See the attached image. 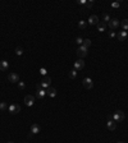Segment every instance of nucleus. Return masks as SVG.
Returning a JSON list of instances; mask_svg holds the SVG:
<instances>
[{
	"mask_svg": "<svg viewBox=\"0 0 128 143\" xmlns=\"http://www.w3.org/2000/svg\"><path fill=\"white\" fill-rule=\"evenodd\" d=\"M113 120H114L115 123L123 121V120H124V112H123L122 110H117V111L114 112V115H113Z\"/></svg>",
	"mask_w": 128,
	"mask_h": 143,
	"instance_id": "nucleus-1",
	"label": "nucleus"
},
{
	"mask_svg": "<svg viewBox=\"0 0 128 143\" xmlns=\"http://www.w3.org/2000/svg\"><path fill=\"white\" fill-rule=\"evenodd\" d=\"M82 84H83V87L86 88V90H91L94 87V82H92L91 78H84L83 82H82Z\"/></svg>",
	"mask_w": 128,
	"mask_h": 143,
	"instance_id": "nucleus-2",
	"label": "nucleus"
},
{
	"mask_svg": "<svg viewBox=\"0 0 128 143\" xmlns=\"http://www.w3.org/2000/svg\"><path fill=\"white\" fill-rule=\"evenodd\" d=\"M86 55H87V49L81 45V46L77 49V56H78L79 59H82V58H84Z\"/></svg>",
	"mask_w": 128,
	"mask_h": 143,
	"instance_id": "nucleus-3",
	"label": "nucleus"
},
{
	"mask_svg": "<svg viewBox=\"0 0 128 143\" xmlns=\"http://www.w3.org/2000/svg\"><path fill=\"white\" fill-rule=\"evenodd\" d=\"M50 83H51V78L50 77H48V75H45L44 78H42V80H41V86H42V88H48V87H50Z\"/></svg>",
	"mask_w": 128,
	"mask_h": 143,
	"instance_id": "nucleus-4",
	"label": "nucleus"
},
{
	"mask_svg": "<svg viewBox=\"0 0 128 143\" xmlns=\"http://www.w3.org/2000/svg\"><path fill=\"white\" fill-rule=\"evenodd\" d=\"M84 68V61L82 59H78L77 61H74V70H82Z\"/></svg>",
	"mask_w": 128,
	"mask_h": 143,
	"instance_id": "nucleus-5",
	"label": "nucleus"
},
{
	"mask_svg": "<svg viewBox=\"0 0 128 143\" xmlns=\"http://www.w3.org/2000/svg\"><path fill=\"white\" fill-rule=\"evenodd\" d=\"M25 104H26V106H32L35 104V97L32 95H27L25 97Z\"/></svg>",
	"mask_w": 128,
	"mask_h": 143,
	"instance_id": "nucleus-6",
	"label": "nucleus"
},
{
	"mask_svg": "<svg viewBox=\"0 0 128 143\" xmlns=\"http://www.w3.org/2000/svg\"><path fill=\"white\" fill-rule=\"evenodd\" d=\"M119 26H120V23H119V20H118L117 18L110 19V22H109V28H110V30H115V28H118Z\"/></svg>",
	"mask_w": 128,
	"mask_h": 143,
	"instance_id": "nucleus-7",
	"label": "nucleus"
},
{
	"mask_svg": "<svg viewBox=\"0 0 128 143\" xmlns=\"http://www.w3.org/2000/svg\"><path fill=\"white\" fill-rule=\"evenodd\" d=\"M8 109H9V112H12V114H18L20 111V106L18 104H12Z\"/></svg>",
	"mask_w": 128,
	"mask_h": 143,
	"instance_id": "nucleus-8",
	"label": "nucleus"
},
{
	"mask_svg": "<svg viewBox=\"0 0 128 143\" xmlns=\"http://www.w3.org/2000/svg\"><path fill=\"white\" fill-rule=\"evenodd\" d=\"M8 80L12 82V83H18V82H19V75L15 74V73H10L8 75Z\"/></svg>",
	"mask_w": 128,
	"mask_h": 143,
	"instance_id": "nucleus-9",
	"label": "nucleus"
},
{
	"mask_svg": "<svg viewBox=\"0 0 128 143\" xmlns=\"http://www.w3.org/2000/svg\"><path fill=\"white\" fill-rule=\"evenodd\" d=\"M89 24L91 26H97L99 24V17L97 15H91L89 18Z\"/></svg>",
	"mask_w": 128,
	"mask_h": 143,
	"instance_id": "nucleus-10",
	"label": "nucleus"
},
{
	"mask_svg": "<svg viewBox=\"0 0 128 143\" xmlns=\"http://www.w3.org/2000/svg\"><path fill=\"white\" fill-rule=\"evenodd\" d=\"M46 95H48L49 97H55V96H56V90L50 86V87L46 88Z\"/></svg>",
	"mask_w": 128,
	"mask_h": 143,
	"instance_id": "nucleus-11",
	"label": "nucleus"
},
{
	"mask_svg": "<svg viewBox=\"0 0 128 143\" xmlns=\"http://www.w3.org/2000/svg\"><path fill=\"white\" fill-rule=\"evenodd\" d=\"M41 132V127L38 124H32L31 125V133L32 134H38Z\"/></svg>",
	"mask_w": 128,
	"mask_h": 143,
	"instance_id": "nucleus-12",
	"label": "nucleus"
},
{
	"mask_svg": "<svg viewBox=\"0 0 128 143\" xmlns=\"http://www.w3.org/2000/svg\"><path fill=\"white\" fill-rule=\"evenodd\" d=\"M9 68V63L7 60H2L0 61V72H5Z\"/></svg>",
	"mask_w": 128,
	"mask_h": 143,
	"instance_id": "nucleus-13",
	"label": "nucleus"
},
{
	"mask_svg": "<svg viewBox=\"0 0 128 143\" xmlns=\"http://www.w3.org/2000/svg\"><path fill=\"white\" fill-rule=\"evenodd\" d=\"M106 125H108V129H109V130H115V128H117V123H115L114 120H108Z\"/></svg>",
	"mask_w": 128,
	"mask_h": 143,
	"instance_id": "nucleus-14",
	"label": "nucleus"
},
{
	"mask_svg": "<svg viewBox=\"0 0 128 143\" xmlns=\"http://www.w3.org/2000/svg\"><path fill=\"white\" fill-rule=\"evenodd\" d=\"M127 36H128L127 31H120V32L117 35V38H118L119 41H124V40L127 38Z\"/></svg>",
	"mask_w": 128,
	"mask_h": 143,
	"instance_id": "nucleus-15",
	"label": "nucleus"
},
{
	"mask_svg": "<svg viewBox=\"0 0 128 143\" xmlns=\"http://www.w3.org/2000/svg\"><path fill=\"white\" fill-rule=\"evenodd\" d=\"M45 95H46V90H44V88L40 90V91H36V97L40 98V100H41V98H44Z\"/></svg>",
	"mask_w": 128,
	"mask_h": 143,
	"instance_id": "nucleus-16",
	"label": "nucleus"
},
{
	"mask_svg": "<svg viewBox=\"0 0 128 143\" xmlns=\"http://www.w3.org/2000/svg\"><path fill=\"white\" fill-rule=\"evenodd\" d=\"M96 27H97V31H99V32H104V31L106 30V23H104V22H99V24H97Z\"/></svg>",
	"mask_w": 128,
	"mask_h": 143,
	"instance_id": "nucleus-17",
	"label": "nucleus"
},
{
	"mask_svg": "<svg viewBox=\"0 0 128 143\" xmlns=\"http://www.w3.org/2000/svg\"><path fill=\"white\" fill-rule=\"evenodd\" d=\"M120 26H122L123 31H128V19H123L120 22Z\"/></svg>",
	"mask_w": 128,
	"mask_h": 143,
	"instance_id": "nucleus-18",
	"label": "nucleus"
},
{
	"mask_svg": "<svg viewBox=\"0 0 128 143\" xmlns=\"http://www.w3.org/2000/svg\"><path fill=\"white\" fill-rule=\"evenodd\" d=\"M87 27V22H84V20H79L78 22V28L79 30H86Z\"/></svg>",
	"mask_w": 128,
	"mask_h": 143,
	"instance_id": "nucleus-19",
	"label": "nucleus"
},
{
	"mask_svg": "<svg viewBox=\"0 0 128 143\" xmlns=\"http://www.w3.org/2000/svg\"><path fill=\"white\" fill-rule=\"evenodd\" d=\"M82 46H84L86 49H89V47L91 46V40H90V38H86V40H83V44H82Z\"/></svg>",
	"mask_w": 128,
	"mask_h": 143,
	"instance_id": "nucleus-20",
	"label": "nucleus"
},
{
	"mask_svg": "<svg viewBox=\"0 0 128 143\" xmlns=\"http://www.w3.org/2000/svg\"><path fill=\"white\" fill-rule=\"evenodd\" d=\"M102 19H104V20H102V22H104V23H106V22H108V23H109V22H110V19H112V18H110V15H109L108 13H104V15H102Z\"/></svg>",
	"mask_w": 128,
	"mask_h": 143,
	"instance_id": "nucleus-21",
	"label": "nucleus"
},
{
	"mask_svg": "<svg viewBox=\"0 0 128 143\" xmlns=\"http://www.w3.org/2000/svg\"><path fill=\"white\" fill-rule=\"evenodd\" d=\"M76 77H77V70H74V69L71 70V72H69V78H71V79H74Z\"/></svg>",
	"mask_w": 128,
	"mask_h": 143,
	"instance_id": "nucleus-22",
	"label": "nucleus"
},
{
	"mask_svg": "<svg viewBox=\"0 0 128 143\" xmlns=\"http://www.w3.org/2000/svg\"><path fill=\"white\" fill-rule=\"evenodd\" d=\"M15 54L20 56V55H22V54H23V47H20V46H18V47L15 49Z\"/></svg>",
	"mask_w": 128,
	"mask_h": 143,
	"instance_id": "nucleus-23",
	"label": "nucleus"
},
{
	"mask_svg": "<svg viewBox=\"0 0 128 143\" xmlns=\"http://www.w3.org/2000/svg\"><path fill=\"white\" fill-rule=\"evenodd\" d=\"M74 42L78 44V45H82V44H83V38H82V37H77V38L74 40Z\"/></svg>",
	"mask_w": 128,
	"mask_h": 143,
	"instance_id": "nucleus-24",
	"label": "nucleus"
},
{
	"mask_svg": "<svg viewBox=\"0 0 128 143\" xmlns=\"http://www.w3.org/2000/svg\"><path fill=\"white\" fill-rule=\"evenodd\" d=\"M25 87H26L25 82H18V88H19V90H23Z\"/></svg>",
	"mask_w": 128,
	"mask_h": 143,
	"instance_id": "nucleus-25",
	"label": "nucleus"
},
{
	"mask_svg": "<svg viewBox=\"0 0 128 143\" xmlns=\"http://www.w3.org/2000/svg\"><path fill=\"white\" fill-rule=\"evenodd\" d=\"M9 106H7V104L5 102H2V104H0V110H5V109H8Z\"/></svg>",
	"mask_w": 128,
	"mask_h": 143,
	"instance_id": "nucleus-26",
	"label": "nucleus"
},
{
	"mask_svg": "<svg viewBox=\"0 0 128 143\" xmlns=\"http://www.w3.org/2000/svg\"><path fill=\"white\" fill-rule=\"evenodd\" d=\"M46 73H48V70H46L45 68H41V69H40V74H41V75H44V77H45Z\"/></svg>",
	"mask_w": 128,
	"mask_h": 143,
	"instance_id": "nucleus-27",
	"label": "nucleus"
},
{
	"mask_svg": "<svg viewBox=\"0 0 128 143\" xmlns=\"http://www.w3.org/2000/svg\"><path fill=\"white\" fill-rule=\"evenodd\" d=\"M119 5H120V3H119V2H115V3H113V4H112V8L117 9V8H119Z\"/></svg>",
	"mask_w": 128,
	"mask_h": 143,
	"instance_id": "nucleus-28",
	"label": "nucleus"
},
{
	"mask_svg": "<svg viewBox=\"0 0 128 143\" xmlns=\"http://www.w3.org/2000/svg\"><path fill=\"white\" fill-rule=\"evenodd\" d=\"M36 91H40V90H42V86H41V82H38V83H36Z\"/></svg>",
	"mask_w": 128,
	"mask_h": 143,
	"instance_id": "nucleus-29",
	"label": "nucleus"
},
{
	"mask_svg": "<svg viewBox=\"0 0 128 143\" xmlns=\"http://www.w3.org/2000/svg\"><path fill=\"white\" fill-rule=\"evenodd\" d=\"M84 7H86V8H89V9H90V8L92 7V2H87V3H86V5H84Z\"/></svg>",
	"mask_w": 128,
	"mask_h": 143,
	"instance_id": "nucleus-30",
	"label": "nucleus"
},
{
	"mask_svg": "<svg viewBox=\"0 0 128 143\" xmlns=\"http://www.w3.org/2000/svg\"><path fill=\"white\" fill-rule=\"evenodd\" d=\"M78 3H79V4H82V5H86V3H87V2H86V0H79Z\"/></svg>",
	"mask_w": 128,
	"mask_h": 143,
	"instance_id": "nucleus-31",
	"label": "nucleus"
},
{
	"mask_svg": "<svg viewBox=\"0 0 128 143\" xmlns=\"http://www.w3.org/2000/svg\"><path fill=\"white\" fill-rule=\"evenodd\" d=\"M109 37H112V38L115 37V32H110V33H109Z\"/></svg>",
	"mask_w": 128,
	"mask_h": 143,
	"instance_id": "nucleus-32",
	"label": "nucleus"
},
{
	"mask_svg": "<svg viewBox=\"0 0 128 143\" xmlns=\"http://www.w3.org/2000/svg\"><path fill=\"white\" fill-rule=\"evenodd\" d=\"M117 143H124V142H117Z\"/></svg>",
	"mask_w": 128,
	"mask_h": 143,
	"instance_id": "nucleus-33",
	"label": "nucleus"
},
{
	"mask_svg": "<svg viewBox=\"0 0 128 143\" xmlns=\"http://www.w3.org/2000/svg\"><path fill=\"white\" fill-rule=\"evenodd\" d=\"M8 143H14V142H8Z\"/></svg>",
	"mask_w": 128,
	"mask_h": 143,
	"instance_id": "nucleus-34",
	"label": "nucleus"
},
{
	"mask_svg": "<svg viewBox=\"0 0 128 143\" xmlns=\"http://www.w3.org/2000/svg\"><path fill=\"white\" fill-rule=\"evenodd\" d=\"M127 33H128V32H127Z\"/></svg>",
	"mask_w": 128,
	"mask_h": 143,
	"instance_id": "nucleus-35",
	"label": "nucleus"
}]
</instances>
